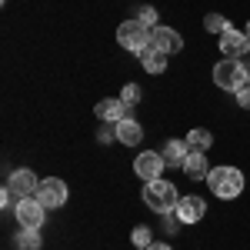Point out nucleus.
Wrapping results in <instances>:
<instances>
[{"label": "nucleus", "mask_w": 250, "mask_h": 250, "mask_svg": "<svg viewBox=\"0 0 250 250\" xmlns=\"http://www.w3.org/2000/svg\"><path fill=\"white\" fill-rule=\"evenodd\" d=\"M144 204L154 213H173L177 204H180V193H177V187L170 180L157 177V180H147V187H144Z\"/></svg>", "instance_id": "2"}, {"label": "nucleus", "mask_w": 250, "mask_h": 250, "mask_svg": "<svg viewBox=\"0 0 250 250\" xmlns=\"http://www.w3.org/2000/svg\"><path fill=\"white\" fill-rule=\"evenodd\" d=\"M220 50H224V57H233V60H240L244 54L250 50V37L244 34V30H224L220 34Z\"/></svg>", "instance_id": "10"}, {"label": "nucleus", "mask_w": 250, "mask_h": 250, "mask_svg": "<svg viewBox=\"0 0 250 250\" xmlns=\"http://www.w3.org/2000/svg\"><path fill=\"white\" fill-rule=\"evenodd\" d=\"M184 140L190 144V150H200V154H207V150L213 147V134H210V130H200V127H193Z\"/></svg>", "instance_id": "17"}, {"label": "nucleus", "mask_w": 250, "mask_h": 250, "mask_svg": "<svg viewBox=\"0 0 250 250\" xmlns=\"http://www.w3.org/2000/svg\"><path fill=\"white\" fill-rule=\"evenodd\" d=\"M164 167H167V164H164V154H154V150L137 154V160H134V170H137L140 180H157Z\"/></svg>", "instance_id": "11"}, {"label": "nucleus", "mask_w": 250, "mask_h": 250, "mask_svg": "<svg viewBox=\"0 0 250 250\" xmlns=\"http://www.w3.org/2000/svg\"><path fill=\"white\" fill-rule=\"evenodd\" d=\"M244 34H247V37H250V20H247V30H244Z\"/></svg>", "instance_id": "25"}, {"label": "nucleus", "mask_w": 250, "mask_h": 250, "mask_svg": "<svg viewBox=\"0 0 250 250\" xmlns=\"http://www.w3.org/2000/svg\"><path fill=\"white\" fill-rule=\"evenodd\" d=\"M117 43H120L127 54H137V57H140V54L150 47V30H147L137 17L134 20H124V23L117 27Z\"/></svg>", "instance_id": "3"}, {"label": "nucleus", "mask_w": 250, "mask_h": 250, "mask_svg": "<svg viewBox=\"0 0 250 250\" xmlns=\"http://www.w3.org/2000/svg\"><path fill=\"white\" fill-rule=\"evenodd\" d=\"M150 47H157L160 54H180V47H184V40H180V34L173 30V27H154L150 30Z\"/></svg>", "instance_id": "9"}, {"label": "nucleus", "mask_w": 250, "mask_h": 250, "mask_svg": "<svg viewBox=\"0 0 250 250\" xmlns=\"http://www.w3.org/2000/svg\"><path fill=\"white\" fill-rule=\"evenodd\" d=\"M204 27H207V34H224V30H230V20L224 17V14H207Z\"/></svg>", "instance_id": "19"}, {"label": "nucleus", "mask_w": 250, "mask_h": 250, "mask_svg": "<svg viewBox=\"0 0 250 250\" xmlns=\"http://www.w3.org/2000/svg\"><path fill=\"white\" fill-rule=\"evenodd\" d=\"M140 97H144V90H140L137 83H124V90H120V100H124V107H127V110L140 104Z\"/></svg>", "instance_id": "20"}, {"label": "nucleus", "mask_w": 250, "mask_h": 250, "mask_svg": "<svg viewBox=\"0 0 250 250\" xmlns=\"http://www.w3.org/2000/svg\"><path fill=\"white\" fill-rule=\"evenodd\" d=\"M213 83H217L220 90H227V94H237V90L247 83V67H244L240 60H233V57H224L213 67Z\"/></svg>", "instance_id": "4"}, {"label": "nucleus", "mask_w": 250, "mask_h": 250, "mask_svg": "<svg viewBox=\"0 0 250 250\" xmlns=\"http://www.w3.org/2000/svg\"><path fill=\"white\" fill-rule=\"evenodd\" d=\"M130 240H134V247L147 250L150 244H154V237H150V227H144V224H137V227H134V233H130Z\"/></svg>", "instance_id": "21"}, {"label": "nucleus", "mask_w": 250, "mask_h": 250, "mask_svg": "<svg viewBox=\"0 0 250 250\" xmlns=\"http://www.w3.org/2000/svg\"><path fill=\"white\" fill-rule=\"evenodd\" d=\"M160 154H164V164H167V167H180V170H184V164H187V157H190V144L173 137V140L164 144Z\"/></svg>", "instance_id": "12"}, {"label": "nucleus", "mask_w": 250, "mask_h": 250, "mask_svg": "<svg viewBox=\"0 0 250 250\" xmlns=\"http://www.w3.org/2000/svg\"><path fill=\"white\" fill-rule=\"evenodd\" d=\"M173 217L180 220V224H200L204 217H207V200L204 197H180V204H177V210Z\"/></svg>", "instance_id": "8"}, {"label": "nucleus", "mask_w": 250, "mask_h": 250, "mask_svg": "<svg viewBox=\"0 0 250 250\" xmlns=\"http://www.w3.org/2000/svg\"><path fill=\"white\" fill-rule=\"evenodd\" d=\"M247 83H250V70H247Z\"/></svg>", "instance_id": "26"}, {"label": "nucleus", "mask_w": 250, "mask_h": 250, "mask_svg": "<svg viewBox=\"0 0 250 250\" xmlns=\"http://www.w3.org/2000/svg\"><path fill=\"white\" fill-rule=\"evenodd\" d=\"M147 250H173V247H170V244H150Z\"/></svg>", "instance_id": "24"}, {"label": "nucleus", "mask_w": 250, "mask_h": 250, "mask_svg": "<svg viewBox=\"0 0 250 250\" xmlns=\"http://www.w3.org/2000/svg\"><path fill=\"white\" fill-rule=\"evenodd\" d=\"M207 187L213 190V197H220V200H233L237 193L244 190V173L230 167V164H224V167H210L207 173Z\"/></svg>", "instance_id": "1"}, {"label": "nucleus", "mask_w": 250, "mask_h": 250, "mask_svg": "<svg viewBox=\"0 0 250 250\" xmlns=\"http://www.w3.org/2000/svg\"><path fill=\"white\" fill-rule=\"evenodd\" d=\"M124 110H127V107H124L120 97H104L94 107V114L100 117V120H107V124H120V120H124Z\"/></svg>", "instance_id": "13"}, {"label": "nucleus", "mask_w": 250, "mask_h": 250, "mask_svg": "<svg viewBox=\"0 0 250 250\" xmlns=\"http://www.w3.org/2000/svg\"><path fill=\"white\" fill-rule=\"evenodd\" d=\"M233 97H237V104H240L244 110H250V83H244V87H240Z\"/></svg>", "instance_id": "23"}, {"label": "nucleus", "mask_w": 250, "mask_h": 250, "mask_svg": "<svg viewBox=\"0 0 250 250\" xmlns=\"http://www.w3.org/2000/svg\"><path fill=\"white\" fill-rule=\"evenodd\" d=\"M7 187H10V193L17 197V200H23V197H37V173L30 170V167H20V170H14L10 177H7Z\"/></svg>", "instance_id": "7"}, {"label": "nucleus", "mask_w": 250, "mask_h": 250, "mask_svg": "<svg viewBox=\"0 0 250 250\" xmlns=\"http://www.w3.org/2000/svg\"><path fill=\"white\" fill-rule=\"evenodd\" d=\"M140 63H144V70H147V74H164V70H167V54H160V50H157V47H147V50H144V54H140Z\"/></svg>", "instance_id": "16"}, {"label": "nucleus", "mask_w": 250, "mask_h": 250, "mask_svg": "<svg viewBox=\"0 0 250 250\" xmlns=\"http://www.w3.org/2000/svg\"><path fill=\"white\" fill-rule=\"evenodd\" d=\"M137 20L150 30V27H157V10L150 7V3H140V7H137Z\"/></svg>", "instance_id": "22"}, {"label": "nucleus", "mask_w": 250, "mask_h": 250, "mask_svg": "<svg viewBox=\"0 0 250 250\" xmlns=\"http://www.w3.org/2000/svg\"><path fill=\"white\" fill-rule=\"evenodd\" d=\"M14 213H17L20 227H30V230H40V227H43V217H47V207L40 204L37 197H23V200H17V207H14Z\"/></svg>", "instance_id": "5"}, {"label": "nucleus", "mask_w": 250, "mask_h": 250, "mask_svg": "<svg viewBox=\"0 0 250 250\" xmlns=\"http://www.w3.org/2000/svg\"><path fill=\"white\" fill-rule=\"evenodd\" d=\"M37 200L43 204V207H47V210H54V207H63V204H67V184H63L60 177H47V180H40Z\"/></svg>", "instance_id": "6"}, {"label": "nucleus", "mask_w": 250, "mask_h": 250, "mask_svg": "<svg viewBox=\"0 0 250 250\" xmlns=\"http://www.w3.org/2000/svg\"><path fill=\"white\" fill-rule=\"evenodd\" d=\"M114 130H117V140L127 144V147H137V144L144 140V127L137 124L134 117H124L120 124H114Z\"/></svg>", "instance_id": "14"}, {"label": "nucleus", "mask_w": 250, "mask_h": 250, "mask_svg": "<svg viewBox=\"0 0 250 250\" xmlns=\"http://www.w3.org/2000/svg\"><path fill=\"white\" fill-rule=\"evenodd\" d=\"M14 244H17V250H40V233L30 230V227H23V230L14 237Z\"/></svg>", "instance_id": "18"}, {"label": "nucleus", "mask_w": 250, "mask_h": 250, "mask_svg": "<svg viewBox=\"0 0 250 250\" xmlns=\"http://www.w3.org/2000/svg\"><path fill=\"white\" fill-rule=\"evenodd\" d=\"M184 173H187V180H207V173H210V167H207V154L190 150L187 164H184Z\"/></svg>", "instance_id": "15"}]
</instances>
